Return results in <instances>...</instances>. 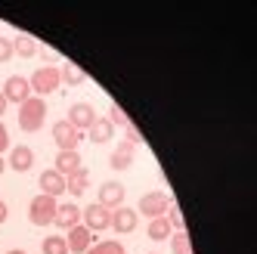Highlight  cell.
Returning <instances> with one entry per match:
<instances>
[{"label":"cell","mask_w":257,"mask_h":254,"mask_svg":"<svg viewBox=\"0 0 257 254\" xmlns=\"http://www.w3.org/2000/svg\"><path fill=\"white\" fill-rule=\"evenodd\" d=\"M47 121V102L41 96H28L19 108V127L25 134H38Z\"/></svg>","instance_id":"cell-1"},{"label":"cell","mask_w":257,"mask_h":254,"mask_svg":"<svg viewBox=\"0 0 257 254\" xmlns=\"http://www.w3.org/2000/svg\"><path fill=\"white\" fill-rule=\"evenodd\" d=\"M56 208H59L56 198L41 192V195H34L31 205H28V220H31L34 226H50L53 217H56Z\"/></svg>","instance_id":"cell-2"},{"label":"cell","mask_w":257,"mask_h":254,"mask_svg":"<svg viewBox=\"0 0 257 254\" xmlns=\"http://www.w3.org/2000/svg\"><path fill=\"white\" fill-rule=\"evenodd\" d=\"M28 84H31V90H34L38 96H47V93H53V90L62 84V75H59L56 65H44V68H38V71L31 75Z\"/></svg>","instance_id":"cell-3"},{"label":"cell","mask_w":257,"mask_h":254,"mask_svg":"<svg viewBox=\"0 0 257 254\" xmlns=\"http://www.w3.org/2000/svg\"><path fill=\"white\" fill-rule=\"evenodd\" d=\"M84 134L78 131V127H71L68 121H56L53 124V143L59 146V152H75L81 146Z\"/></svg>","instance_id":"cell-4"},{"label":"cell","mask_w":257,"mask_h":254,"mask_svg":"<svg viewBox=\"0 0 257 254\" xmlns=\"http://www.w3.org/2000/svg\"><path fill=\"white\" fill-rule=\"evenodd\" d=\"M171 202L174 198L168 192H146L140 198V214H146L149 220H155V217H164V211L171 208Z\"/></svg>","instance_id":"cell-5"},{"label":"cell","mask_w":257,"mask_h":254,"mask_svg":"<svg viewBox=\"0 0 257 254\" xmlns=\"http://www.w3.org/2000/svg\"><path fill=\"white\" fill-rule=\"evenodd\" d=\"M71 127H78V131L84 134V131H90L93 127V121H96V108L90 105V102H75L68 108V118H65Z\"/></svg>","instance_id":"cell-6"},{"label":"cell","mask_w":257,"mask_h":254,"mask_svg":"<svg viewBox=\"0 0 257 254\" xmlns=\"http://www.w3.org/2000/svg\"><path fill=\"white\" fill-rule=\"evenodd\" d=\"M0 93H4L7 102H19V105H22V102L31 96V84H28V78H22V75H13V78L4 81V90H0Z\"/></svg>","instance_id":"cell-7"},{"label":"cell","mask_w":257,"mask_h":254,"mask_svg":"<svg viewBox=\"0 0 257 254\" xmlns=\"http://www.w3.org/2000/svg\"><path fill=\"white\" fill-rule=\"evenodd\" d=\"M84 226H87L90 232H102V229H108V226H112V214H108V208H102V205H90V208H84Z\"/></svg>","instance_id":"cell-8"},{"label":"cell","mask_w":257,"mask_h":254,"mask_svg":"<svg viewBox=\"0 0 257 254\" xmlns=\"http://www.w3.org/2000/svg\"><path fill=\"white\" fill-rule=\"evenodd\" d=\"M65 245H68V251L84 254L90 245H93V232H90L84 223H78V226H71V229H68V239H65Z\"/></svg>","instance_id":"cell-9"},{"label":"cell","mask_w":257,"mask_h":254,"mask_svg":"<svg viewBox=\"0 0 257 254\" xmlns=\"http://www.w3.org/2000/svg\"><path fill=\"white\" fill-rule=\"evenodd\" d=\"M121 202H124V186L121 183L108 180V183L99 186V202L96 205H102V208H121Z\"/></svg>","instance_id":"cell-10"},{"label":"cell","mask_w":257,"mask_h":254,"mask_svg":"<svg viewBox=\"0 0 257 254\" xmlns=\"http://www.w3.org/2000/svg\"><path fill=\"white\" fill-rule=\"evenodd\" d=\"M41 192L44 195H53V198H59L62 192H65V177L59 174V171H44L41 174Z\"/></svg>","instance_id":"cell-11"},{"label":"cell","mask_w":257,"mask_h":254,"mask_svg":"<svg viewBox=\"0 0 257 254\" xmlns=\"http://www.w3.org/2000/svg\"><path fill=\"white\" fill-rule=\"evenodd\" d=\"M10 168L19 171V174L31 171V168H34V152H31L28 146H13V149H10Z\"/></svg>","instance_id":"cell-12"},{"label":"cell","mask_w":257,"mask_h":254,"mask_svg":"<svg viewBox=\"0 0 257 254\" xmlns=\"http://www.w3.org/2000/svg\"><path fill=\"white\" fill-rule=\"evenodd\" d=\"M112 229L115 232H134L137 229V211L134 208H115L112 211Z\"/></svg>","instance_id":"cell-13"},{"label":"cell","mask_w":257,"mask_h":254,"mask_svg":"<svg viewBox=\"0 0 257 254\" xmlns=\"http://www.w3.org/2000/svg\"><path fill=\"white\" fill-rule=\"evenodd\" d=\"M53 223H56L59 229H71L81 223V208L78 205H59L56 208V217H53Z\"/></svg>","instance_id":"cell-14"},{"label":"cell","mask_w":257,"mask_h":254,"mask_svg":"<svg viewBox=\"0 0 257 254\" xmlns=\"http://www.w3.org/2000/svg\"><path fill=\"white\" fill-rule=\"evenodd\" d=\"M87 137H90V143H96V146H102V143H108V140L115 137V124L108 121V118H96Z\"/></svg>","instance_id":"cell-15"},{"label":"cell","mask_w":257,"mask_h":254,"mask_svg":"<svg viewBox=\"0 0 257 254\" xmlns=\"http://www.w3.org/2000/svg\"><path fill=\"white\" fill-rule=\"evenodd\" d=\"M108 165H112V171H127L134 165V146L131 143H121V146L112 152V158H108Z\"/></svg>","instance_id":"cell-16"},{"label":"cell","mask_w":257,"mask_h":254,"mask_svg":"<svg viewBox=\"0 0 257 254\" xmlns=\"http://www.w3.org/2000/svg\"><path fill=\"white\" fill-rule=\"evenodd\" d=\"M78 168H81V155L75 149V152H59L56 155V168H53V171H59L62 177H68V174H75Z\"/></svg>","instance_id":"cell-17"},{"label":"cell","mask_w":257,"mask_h":254,"mask_svg":"<svg viewBox=\"0 0 257 254\" xmlns=\"http://www.w3.org/2000/svg\"><path fill=\"white\" fill-rule=\"evenodd\" d=\"M87 180H90L87 168H78L75 174H68V177H65V192H71V195H84Z\"/></svg>","instance_id":"cell-18"},{"label":"cell","mask_w":257,"mask_h":254,"mask_svg":"<svg viewBox=\"0 0 257 254\" xmlns=\"http://www.w3.org/2000/svg\"><path fill=\"white\" fill-rule=\"evenodd\" d=\"M38 50H41V44L34 41L31 34H19V38L13 41V53H19L22 59H31V56H34V53H38Z\"/></svg>","instance_id":"cell-19"},{"label":"cell","mask_w":257,"mask_h":254,"mask_svg":"<svg viewBox=\"0 0 257 254\" xmlns=\"http://www.w3.org/2000/svg\"><path fill=\"white\" fill-rule=\"evenodd\" d=\"M171 223H168V217H155V220H149V239L152 242H164V239H171Z\"/></svg>","instance_id":"cell-20"},{"label":"cell","mask_w":257,"mask_h":254,"mask_svg":"<svg viewBox=\"0 0 257 254\" xmlns=\"http://www.w3.org/2000/svg\"><path fill=\"white\" fill-rule=\"evenodd\" d=\"M59 75H62V84H84L87 75H84V68H78L75 62H65L59 68Z\"/></svg>","instance_id":"cell-21"},{"label":"cell","mask_w":257,"mask_h":254,"mask_svg":"<svg viewBox=\"0 0 257 254\" xmlns=\"http://www.w3.org/2000/svg\"><path fill=\"white\" fill-rule=\"evenodd\" d=\"M171 251L174 254H192V242H189V232L186 229L171 232Z\"/></svg>","instance_id":"cell-22"},{"label":"cell","mask_w":257,"mask_h":254,"mask_svg":"<svg viewBox=\"0 0 257 254\" xmlns=\"http://www.w3.org/2000/svg\"><path fill=\"white\" fill-rule=\"evenodd\" d=\"M84 254H124V245L118 239H108V242H99V245H90Z\"/></svg>","instance_id":"cell-23"},{"label":"cell","mask_w":257,"mask_h":254,"mask_svg":"<svg viewBox=\"0 0 257 254\" xmlns=\"http://www.w3.org/2000/svg\"><path fill=\"white\" fill-rule=\"evenodd\" d=\"M41 251L44 254H68V245H65L62 235H47L44 245H41Z\"/></svg>","instance_id":"cell-24"},{"label":"cell","mask_w":257,"mask_h":254,"mask_svg":"<svg viewBox=\"0 0 257 254\" xmlns=\"http://www.w3.org/2000/svg\"><path fill=\"white\" fill-rule=\"evenodd\" d=\"M164 217H168L171 229H177V232H180V229H186V220H183V214H180V208H177L174 202H171V208H168V211H164Z\"/></svg>","instance_id":"cell-25"},{"label":"cell","mask_w":257,"mask_h":254,"mask_svg":"<svg viewBox=\"0 0 257 254\" xmlns=\"http://www.w3.org/2000/svg\"><path fill=\"white\" fill-rule=\"evenodd\" d=\"M124 143H131V146H143V134L137 131V124H134V121L124 127Z\"/></svg>","instance_id":"cell-26"},{"label":"cell","mask_w":257,"mask_h":254,"mask_svg":"<svg viewBox=\"0 0 257 254\" xmlns=\"http://www.w3.org/2000/svg\"><path fill=\"white\" fill-rule=\"evenodd\" d=\"M108 121L118 124V127H127V124H131V118L124 115V108H121V105H112V108H108Z\"/></svg>","instance_id":"cell-27"},{"label":"cell","mask_w":257,"mask_h":254,"mask_svg":"<svg viewBox=\"0 0 257 254\" xmlns=\"http://www.w3.org/2000/svg\"><path fill=\"white\" fill-rule=\"evenodd\" d=\"M10 56H13V41L0 38V62H10Z\"/></svg>","instance_id":"cell-28"},{"label":"cell","mask_w":257,"mask_h":254,"mask_svg":"<svg viewBox=\"0 0 257 254\" xmlns=\"http://www.w3.org/2000/svg\"><path fill=\"white\" fill-rule=\"evenodd\" d=\"M10 149V131H7V124L0 121V155H4Z\"/></svg>","instance_id":"cell-29"},{"label":"cell","mask_w":257,"mask_h":254,"mask_svg":"<svg viewBox=\"0 0 257 254\" xmlns=\"http://www.w3.org/2000/svg\"><path fill=\"white\" fill-rule=\"evenodd\" d=\"M7 217H10V208H7L4 202H0V223H4V220H7Z\"/></svg>","instance_id":"cell-30"},{"label":"cell","mask_w":257,"mask_h":254,"mask_svg":"<svg viewBox=\"0 0 257 254\" xmlns=\"http://www.w3.org/2000/svg\"><path fill=\"white\" fill-rule=\"evenodd\" d=\"M7 105H10V102L4 99V93H0V115H4V112H7Z\"/></svg>","instance_id":"cell-31"},{"label":"cell","mask_w":257,"mask_h":254,"mask_svg":"<svg viewBox=\"0 0 257 254\" xmlns=\"http://www.w3.org/2000/svg\"><path fill=\"white\" fill-rule=\"evenodd\" d=\"M7 254H25V251H22V248H13V251H7Z\"/></svg>","instance_id":"cell-32"},{"label":"cell","mask_w":257,"mask_h":254,"mask_svg":"<svg viewBox=\"0 0 257 254\" xmlns=\"http://www.w3.org/2000/svg\"><path fill=\"white\" fill-rule=\"evenodd\" d=\"M4 168H7V161H4V158H0V174H4Z\"/></svg>","instance_id":"cell-33"}]
</instances>
